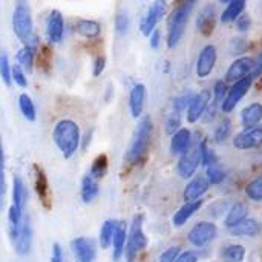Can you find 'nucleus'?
<instances>
[{"instance_id":"obj_1","label":"nucleus","mask_w":262,"mask_h":262,"mask_svg":"<svg viewBox=\"0 0 262 262\" xmlns=\"http://www.w3.org/2000/svg\"><path fill=\"white\" fill-rule=\"evenodd\" d=\"M52 141L63 158H72L81 144V130L77 121L71 118H61L52 129Z\"/></svg>"},{"instance_id":"obj_2","label":"nucleus","mask_w":262,"mask_h":262,"mask_svg":"<svg viewBox=\"0 0 262 262\" xmlns=\"http://www.w3.org/2000/svg\"><path fill=\"white\" fill-rule=\"evenodd\" d=\"M198 0H181L175 9L170 12L169 15V21H167V37H166V43L169 49H173L180 45V41L184 37L187 23L190 20V15L196 6Z\"/></svg>"},{"instance_id":"obj_3","label":"nucleus","mask_w":262,"mask_h":262,"mask_svg":"<svg viewBox=\"0 0 262 262\" xmlns=\"http://www.w3.org/2000/svg\"><path fill=\"white\" fill-rule=\"evenodd\" d=\"M152 134H154L152 118L150 115H143L138 120V124L135 127V132L132 135V140L126 152V160L130 164H137L144 158V155L147 154L150 140H152Z\"/></svg>"},{"instance_id":"obj_4","label":"nucleus","mask_w":262,"mask_h":262,"mask_svg":"<svg viewBox=\"0 0 262 262\" xmlns=\"http://www.w3.org/2000/svg\"><path fill=\"white\" fill-rule=\"evenodd\" d=\"M12 31L15 37L28 46L35 48L38 38L34 34V20L28 0H17L12 11Z\"/></svg>"},{"instance_id":"obj_5","label":"nucleus","mask_w":262,"mask_h":262,"mask_svg":"<svg viewBox=\"0 0 262 262\" xmlns=\"http://www.w3.org/2000/svg\"><path fill=\"white\" fill-rule=\"evenodd\" d=\"M144 216L141 213L135 215L132 218L130 227H129V235H127V244H126V252H124V259L126 262H135L137 256L147 247V235L144 233Z\"/></svg>"},{"instance_id":"obj_6","label":"nucleus","mask_w":262,"mask_h":262,"mask_svg":"<svg viewBox=\"0 0 262 262\" xmlns=\"http://www.w3.org/2000/svg\"><path fill=\"white\" fill-rule=\"evenodd\" d=\"M169 9L167 0H152L146 12L143 14L140 20V32L144 37H149L158 26V23L164 18L166 12Z\"/></svg>"},{"instance_id":"obj_7","label":"nucleus","mask_w":262,"mask_h":262,"mask_svg":"<svg viewBox=\"0 0 262 262\" xmlns=\"http://www.w3.org/2000/svg\"><path fill=\"white\" fill-rule=\"evenodd\" d=\"M200 166H203V157H201L200 143H196L186 154L178 157L177 173L183 180H190V178H193L196 175Z\"/></svg>"},{"instance_id":"obj_8","label":"nucleus","mask_w":262,"mask_h":262,"mask_svg":"<svg viewBox=\"0 0 262 262\" xmlns=\"http://www.w3.org/2000/svg\"><path fill=\"white\" fill-rule=\"evenodd\" d=\"M218 235V227L212 221H200L196 223L187 233V241L190 246L196 249H203L209 246Z\"/></svg>"},{"instance_id":"obj_9","label":"nucleus","mask_w":262,"mask_h":262,"mask_svg":"<svg viewBox=\"0 0 262 262\" xmlns=\"http://www.w3.org/2000/svg\"><path fill=\"white\" fill-rule=\"evenodd\" d=\"M253 78L249 75L236 83H233L229 89V94L226 97V100L223 101L221 104V111L224 114H230L236 109V106L243 101V98L249 94V91L252 89V84H253Z\"/></svg>"},{"instance_id":"obj_10","label":"nucleus","mask_w":262,"mask_h":262,"mask_svg":"<svg viewBox=\"0 0 262 262\" xmlns=\"http://www.w3.org/2000/svg\"><path fill=\"white\" fill-rule=\"evenodd\" d=\"M212 98H213L212 91H209V89H201V91L195 92L190 103H189V106H187V111H186L187 123L195 124L200 120H203L209 104L212 103Z\"/></svg>"},{"instance_id":"obj_11","label":"nucleus","mask_w":262,"mask_h":262,"mask_svg":"<svg viewBox=\"0 0 262 262\" xmlns=\"http://www.w3.org/2000/svg\"><path fill=\"white\" fill-rule=\"evenodd\" d=\"M216 61H218V49H216V46L212 45V43L203 46V49L198 54L196 64H195L196 77L201 78V80L207 78L213 72V69L216 66Z\"/></svg>"},{"instance_id":"obj_12","label":"nucleus","mask_w":262,"mask_h":262,"mask_svg":"<svg viewBox=\"0 0 262 262\" xmlns=\"http://www.w3.org/2000/svg\"><path fill=\"white\" fill-rule=\"evenodd\" d=\"M233 146L238 150H253L262 147V123L236 134L233 137Z\"/></svg>"},{"instance_id":"obj_13","label":"nucleus","mask_w":262,"mask_h":262,"mask_svg":"<svg viewBox=\"0 0 262 262\" xmlns=\"http://www.w3.org/2000/svg\"><path fill=\"white\" fill-rule=\"evenodd\" d=\"M216 20H218V9L213 3H207L204 5L198 14H196V20H195V26L198 29V32L204 37L212 35V32L216 28Z\"/></svg>"},{"instance_id":"obj_14","label":"nucleus","mask_w":262,"mask_h":262,"mask_svg":"<svg viewBox=\"0 0 262 262\" xmlns=\"http://www.w3.org/2000/svg\"><path fill=\"white\" fill-rule=\"evenodd\" d=\"M71 250L75 262H95L97 261V244L92 238L78 236L72 239Z\"/></svg>"},{"instance_id":"obj_15","label":"nucleus","mask_w":262,"mask_h":262,"mask_svg":"<svg viewBox=\"0 0 262 262\" xmlns=\"http://www.w3.org/2000/svg\"><path fill=\"white\" fill-rule=\"evenodd\" d=\"M255 66V60L252 57H247V55H243V57H238L236 60H233L230 63V66L227 68L226 71V77L224 80L230 84L249 77L252 74V69Z\"/></svg>"},{"instance_id":"obj_16","label":"nucleus","mask_w":262,"mask_h":262,"mask_svg":"<svg viewBox=\"0 0 262 262\" xmlns=\"http://www.w3.org/2000/svg\"><path fill=\"white\" fill-rule=\"evenodd\" d=\"M146 98H147V89L144 83H134L129 91V112L130 117L135 120H140L144 115L146 107Z\"/></svg>"},{"instance_id":"obj_17","label":"nucleus","mask_w":262,"mask_h":262,"mask_svg":"<svg viewBox=\"0 0 262 262\" xmlns=\"http://www.w3.org/2000/svg\"><path fill=\"white\" fill-rule=\"evenodd\" d=\"M32 239H34V232H32V226H31V220L28 215H25L21 227L18 230V235L15 236V239L12 241L14 249L17 252V255L20 256H28L31 253L32 249Z\"/></svg>"},{"instance_id":"obj_18","label":"nucleus","mask_w":262,"mask_h":262,"mask_svg":"<svg viewBox=\"0 0 262 262\" xmlns=\"http://www.w3.org/2000/svg\"><path fill=\"white\" fill-rule=\"evenodd\" d=\"M64 17L60 11L54 9L49 12L48 20H46V38L52 45H58L63 41L64 37Z\"/></svg>"},{"instance_id":"obj_19","label":"nucleus","mask_w":262,"mask_h":262,"mask_svg":"<svg viewBox=\"0 0 262 262\" xmlns=\"http://www.w3.org/2000/svg\"><path fill=\"white\" fill-rule=\"evenodd\" d=\"M193 146V137H192V130L187 127H181L180 130H177L172 137H170V144H169V150L172 155L175 157H181L183 154H186L190 147Z\"/></svg>"},{"instance_id":"obj_20","label":"nucleus","mask_w":262,"mask_h":262,"mask_svg":"<svg viewBox=\"0 0 262 262\" xmlns=\"http://www.w3.org/2000/svg\"><path fill=\"white\" fill-rule=\"evenodd\" d=\"M210 181L207 180L206 175H195L193 178L189 180L187 186L184 187V200L186 201H193V200H201L206 192L209 190L210 187Z\"/></svg>"},{"instance_id":"obj_21","label":"nucleus","mask_w":262,"mask_h":262,"mask_svg":"<svg viewBox=\"0 0 262 262\" xmlns=\"http://www.w3.org/2000/svg\"><path fill=\"white\" fill-rule=\"evenodd\" d=\"M204 206V200L201 198V200H193V201H186L177 212H175V215L172 216V223H173V226L175 227H184L189 221H190V218L193 216V215H196L200 210H201V207Z\"/></svg>"},{"instance_id":"obj_22","label":"nucleus","mask_w":262,"mask_h":262,"mask_svg":"<svg viewBox=\"0 0 262 262\" xmlns=\"http://www.w3.org/2000/svg\"><path fill=\"white\" fill-rule=\"evenodd\" d=\"M230 235L236 236V238H256L258 235H261L262 226L261 223L255 218H247L243 223L227 229Z\"/></svg>"},{"instance_id":"obj_23","label":"nucleus","mask_w":262,"mask_h":262,"mask_svg":"<svg viewBox=\"0 0 262 262\" xmlns=\"http://www.w3.org/2000/svg\"><path fill=\"white\" fill-rule=\"evenodd\" d=\"M239 120H241V126L243 129H250L255 127L262 123V103L259 101H253L250 104H247L241 114H239Z\"/></svg>"},{"instance_id":"obj_24","label":"nucleus","mask_w":262,"mask_h":262,"mask_svg":"<svg viewBox=\"0 0 262 262\" xmlns=\"http://www.w3.org/2000/svg\"><path fill=\"white\" fill-rule=\"evenodd\" d=\"M127 235H129L127 224L124 221H118L117 232H115L114 243H112V256H114V261L115 262L124 258L126 244H127Z\"/></svg>"},{"instance_id":"obj_25","label":"nucleus","mask_w":262,"mask_h":262,"mask_svg":"<svg viewBox=\"0 0 262 262\" xmlns=\"http://www.w3.org/2000/svg\"><path fill=\"white\" fill-rule=\"evenodd\" d=\"M100 195V186L98 180L92 175L88 173L81 178V186H80V198L84 204H91L95 201Z\"/></svg>"},{"instance_id":"obj_26","label":"nucleus","mask_w":262,"mask_h":262,"mask_svg":"<svg viewBox=\"0 0 262 262\" xmlns=\"http://www.w3.org/2000/svg\"><path fill=\"white\" fill-rule=\"evenodd\" d=\"M247 218H249V206H247L246 203L238 201V203H235V204H232V206L229 207V210H227V213H226L224 226H226L227 229H230V227H233V226L243 223V221L247 220Z\"/></svg>"},{"instance_id":"obj_27","label":"nucleus","mask_w":262,"mask_h":262,"mask_svg":"<svg viewBox=\"0 0 262 262\" xmlns=\"http://www.w3.org/2000/svg\"><path fill=\"white\" fill-rule=\"evenodd\" d=\"M246 6H247V0H232L230 3H227L220 17L221 23H224V25L235 23L244 14Z\"/></svg>"},{"instance_id":"obj_28","label":"nucleus","mask_w":262,"mask_h":262,"mask_svg":"<svg viewBox=\"0 0 262 262\" xmlns=\"http://www.w3.org/2000/svg\"><path fill=\"white\" fill-rule=\"evenodd\" d=\"M75 34H78L80 37L84 38H95L101 34V25L97 20H91V18H80L75 26H74Z\"/></svg>"},{"instance_id":"obj_29","label":"nucleus","mask_w":262,"mask_h":262,"mask_svg":"<svg viewBox=\"0 0 262 262\" xmlns=\"http://www.w3.org/2000/svg\"><path fill=\"white\" fill-rule=\"evenodd\" d=\"M117 226H118V221L117 220H106L101 226V230H100V236H98V246L106 250L112 246L114 243V236H115V232H117Z\"/></svg>"},{"instance_id":"obj_30","label":"nucleus","mask_w":262,"mask_h":262,"mask_svg":"<svg viewBox=\"0 0 262 262\" xmlns=\"http://www.w3.org/2000/svg\"><path fill=\"white\" fill-rule=\"evenodd\" d=\"M35 48H32V46H28V45H23L18 51H17V54H15V61H17V64H20L28 74H31L32 72V69H34V60H35V51H34Z\"/></svg>"},{"instance_id":"obj_31","label":"nucleus","mask_w":262,"mask_h":262,"mask_svg":"<svg viewBox=\"0 0 262 262\" xmlns=\"http://www.w3.org/2000/svg\"><path fill=\"white\" fill-rule=\"evenodd\" d=\"M18 109H20L21 117L26 121L34 123L37 120V107H35V103L31 98V95H28V94L18 95Z\"/></svg>"},{"instance_id":"obj_32","label":"nucleus","mask_w":262,"mask_h":262,"mask_svg":"<svg viewBox=\"0 0 262 262\" xmlns=\"http://www.w3.org/2000/svg\"><path fill=\"white\" fill-rule=\"evenodd\" d=\"M246 258V247L241 244H227L221 250L223 262H243Z\"/></svg>"},{"instance_id":"obj_33","label":"nucleus","mask_w":262,"mask_h":262,"mask_svg":"<svg viewBox=\"0 0 262 262\" xmlns=\"http://www.w3.org/2000/svg\"><path fill=\"white\" fill-rule=\"evenodd\" d=\"M230 135H232V121L229 118H224L216 124L213 130V141L218 144H223L230 138Z\"/></svg>"},{"instance_id":"obj_34","label":"nucleus","mask_w":262,"mask_h":262,"mask_svg":"<svg viewBox=\"0 0 262 262\" xmlns=\"http://www.w3.org/2000/svg\"><path fill=\"white\" fill-rule=\"evenodd\" d=\"M206 177H207V180L210 181L212 186H218V184L226 181L227 172H226V169L220 163H215V164L206 167Z\"/></svg>"},{"instance_id":"obj_35","label":"nucleus","mask_w":262,"mask_h":262,"mask_svg":"<svg viewBox=\"0 0 262 262\" xmlns=\"http://www.w3.org/2000/svg\"><path fill=\"white\" fill-rule=\"evenodd\" d=\"M181 120H183V114L175 111V109H170V112L166 117V123H164L166 134L172 137L177 130H180L181 129Z\"/></svg>"},{"instance_id":"obj_36","label":"nucleus","mask_w":262,"mask_h":262,"mask_svg":"<svg viewBox=\"0 0 262 262\" xmlns=\"http://www.w3.org/2000/svg\"><path fill=\"white\" fill-rule=\"evenodd\" d=\"M0 77H2V81L8 88L14 83L12 81V64H11L9 57H8V54L5 51L0 55Z\"/></svg>"},{"instance_id":"obj_37","label":"nucleus","mask_w":262,"mask_h":262,"mask_svg":"<svg viewBox=\"0 0 262 262\" xmlns=\"http://www.w3.org/2000/svg\"><path fill=\"white\" fill-rule=\"evenodd\" d=\"M246 196H247L250 201L261 203L262 201V177L252 180V181L247 184V187H246Z\"/></svg>"},{"instance_id":"obj_38","label":"nucleus","mask_w":262,"mask_h":262,"mask_svg":"<svg viewBox=\"0 0 262 262\" xmlns=\"http://www.w3.org/2000/svg\"><path fill=\"white\" fill-rule=\"evenodd\" d=\"M130 29V17L127 14V11H120L115 15V32L120 37H124Z\"/></svg>"},{"instance_id":"obj_39","label":"nucleus","mask_w":262,"mask_h":262,"mask_svg":"<svg viewBox=\"0 0 262 262\" xmlns=\"http://www.w3.org/2000/svg\"><path fill=\"white\" fill-rule=\"evenodd\" d=\"M200 149H201V157H203V166L207 167V166H212L215 163H220L218 161V157L215 154V150L210 147L209 141L207 140H201L200 141Z\"/></svg>"},{"instance_id":"obj_40","label":"nucleus","mask_w":262,"mask_h":262,"mask_svg":"<svg viewBox=\"0 0 262 262\" xmlns=\"http://www.w3.org/2000/svg\"><path fill=\"white\" fill-rule=\"evenodd\" d=\"M229 83L226 81V80H218V81H215V86H213V89H212V100L216 103V104H223V101L226 100V97H227V94H229Z\"/></svg>"},{"instance_id":"obj_41","label":"nucleus","mask_w":262,"mask_h":262,"mask_svg":"<svg viewBox=\"0 0 262 262\" xmlns=\"http://www.w3.org/2000/svg\"><path fill=\"white\" fill-rule=\"evenodd\" d=\"M193 94L195 92H192V91H183V92H180L173 98V101H172V109H175V111H178L181 114L186 112L187 111V106H189V103H190V100L193 97Z\"/></svg>"},{"instance_id":"obj_42","label":"nucleus","mask_w":262,"mask_h":262,"mask_svg":"<svg viewBox=\"0 0 262 262\" xmlns=\"http://www.w3.org/2000/svg\"><path fill=\"white\" fill-rule=\"evenodd\" d=\"M249 46H250V43H249V40L246 38V37H233L230 41H229V51H230V54L232 55H239V57H243V54L249 49Z\"/></svg>"},{"instance_id":"obj_43","label":"nucleus","mask_w":262,"mask_h":262,"mask_svg":"<svg viewBox=\"0 0 262 262\" xmlns=\"http://www.w3.org/2000/svg\"><path fill=\"white\" fill-rule=\"evenodd\" d=\"M28 72L20 66V64H12V81L18 86V88H21V89H25V88H28Z\"/></svg>"},{"instance_id":"obj_44","label":"nucleus","mask_w":262,"mask_h":262,"mask_svg":"<svg viewBox=\"0 0 262 262\" xmlns=\"http://www.w3.org/2000/svg\"><path fill=\"white\" fill-rule=\"evenodd\" d=\"M106 170H107V160H106V157L101 155V157L95 158V161L92 164V169H91V173L98 180V178H101L106 173Z\"/></svg>"},{"instance_id":"obj_45","label":"nucleus","mask_w":262,"mask_h":262,"mask_svg":"<svg viewBox=\"0 0 262 262\" xmlns=\"http://www.w3.org/2000/svg\"><path fill=\"white\" fill-rule=\"evenodd\" d=\"M180 255H181V247L180 246H170L160 255L158 262H177Z\"/></svg>"},{"instance_id":"obj_46","label":"nucleus","mask_w":262,"mask_h":262,"mask_svg":"<svg viewBox=\"0 0 262 262\" xmlns=\"http://www.w3.org/2000/svg\"><path fill=\"white\" fill-rule=\"evenodd\" d=\"M106 69V57L104 55H97L94 60V66H92V75L94 77H100Z\"/></svg>"},{"instance_id":"obj_47","label":"nucleus","mask_w":262,"mask_h":262,"mask_svg":"<svg viewBox=\"0 0 262 262\" xmlns=\"http://www.w3.org/2000/svg\"><path fill=\"white\" fill-rule=\"evenodd\" d=\"M236 29L239 31V32H246V31H249L250 29V25H252V20H250V17L247 15V14H243L236 21Z\"/></svg>"},{"instance_id":"obj_48","label":"nucleus","mask_w":262,"mask_h":262,"mask_svg":"<svg viewBox=\"0 0 262 262\" xmlns=\"http://www.w3.org/2000/svg\"><path fill=\"white\" fill-rule=\"evenodd\" d=\"M161 40H163V35H161V31L157 28L150 35H149V45H150V48L152 49H160V46H161Z\"/></svg>"},{"instance_id":"obj_49","label":"nucleus","mask_w":262,"mask_h":262,"mask_svg":"<svg viewBox=\"0 0 262 262\" xmlns=\"http://www.w3.org/2000/svg\"><path fill=\"white\" fill-rule=\"evenodd\" d=\"M51 262H64V255H63V249L58 243H55L52 246V255H51Z\"/></svg>"},{"instance_id":"obj_50","label":"nucleus","mask_w":262,"mask_h":262,"mask_svg":"<svg viewBox=\"0 0 262 262\" xmlns=\"http://www.w3.org/2000/svg\"><path fill=\"white\" fill-rule=\"evenodd\" d=\"M261 75H262V54H259V55L255 58V66H253V69H252L250 77H252L253 80H258Z\"/></svg>"},{"instance_id":"obj_51","label":"nucleus","mask_w":262,"mask_h":262,"mask_svg":"<svg viewBox=\"0 0 262 262\" xmlns=\"http://www.w3.org/2000/svg\"><path fill=\"white\" fill-rule=\"evenodd\" d=\"M177 262H198V256L195 252L192 250H186V252H181L180 258L177 259Z\"/></svg>"},{"instance_id":"obj_52","label":"nucleus","mask_w":262,"mask_h":262,"mask_svg":"<svg viewBox=\"0 0 262 262\" xmlns=\"http://www.w3.org/2000/svg\"><path fill=\"white\" fill-rule=\"evenodd\" d=\"M220 3H224V5H227V3H230L232 0H218Z\"/></svg>"}]
</instances>
